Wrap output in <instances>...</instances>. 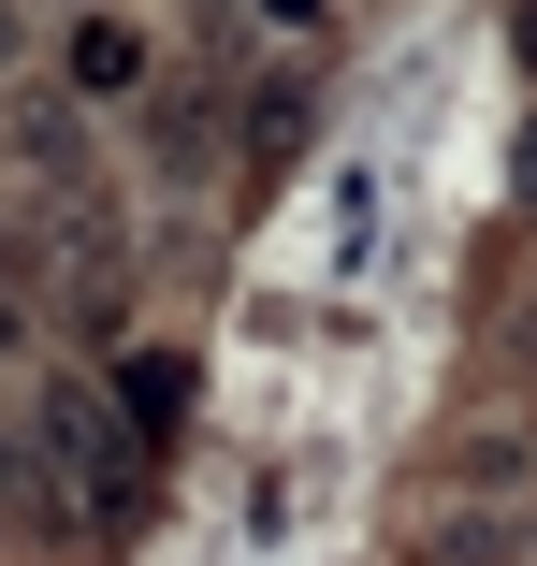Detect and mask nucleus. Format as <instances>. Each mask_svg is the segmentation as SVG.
I'll list each match as a JSON object with an SVG mask.
<instances>
[{"label": "nucleus", "instance_id": "1", "mask_svg": "<svg viewBox=\"0 0 537 566\" xmlns=\"http://www.w3.org/2000/svg\"><path fill=\"white\" fill-rule=\"evenodd\" d=\"M44 450H59V480H73V494H131V450H117V421H102L87 392L44 407Z\"/></svg>", "mask_w": 537, "mask_h": 566}, {"label": "nucleus", "instance_id": "2", "mask_svg": "<svg viewBox=\"0 0 537 566\" xmlns=\"http://www.w3.org/2000/svg\"><path fill=\"white\" fill-rule=\"evenodd\" d=\"M59 73H73L87 102H117V87H146V30H131V15H87V30L59 44Z\"/></svg>", "mask_w": 537, "mask_h": 566}, {"label": "nucleus", "instance_id": "3", "mask_svg": "<svg viewBox=\"0 0 537 566\" xmlns=\"http://www.w3.org/2000/svg\"><path fill=\"white\" fill-rule=\"evenodd\" d=\"M262 15H276V30H305V15H319V0H262Z\"/></svg>", "mask_w": 537, "mask_h": 566}, {"label": "nucleus", "instance_id": "4", "mask_svg": "<svg viewBox=\"0 0 537 566\" xmlns=\"http://www.w3.org/2000/svg\"><path fill=\"white\" fill-rule=\"evenodd\" d=\"M0 349H15V305H0Z\"/></svg>", "mask_w": 537, "mask_h": 566}]
</instances>
